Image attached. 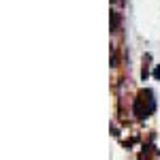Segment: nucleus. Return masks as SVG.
I'll list each match as a JSON object with an SVG mask.
<instances>
[{
    "label": "nucleus",
    "mask_w": 160,
    "mask_h": 160,
    "mask_svg": "<svg viewBox=\"0 0 160 160\" xmlns=\"http://www.w3.org/2000/svg\"><path fill=\"white\" fill-rule=\"evenodd\" d=\"M154 111V98H152V92L149 90H141L135 98V105H132V113L137 118H148L149 113Z\"/></svg>",
    "instance_id": "nucleus-1"
},
{
    "label": "nucleus",
    "mask_w": 160,
    "mask_h": 160,
    "mask_svg": "<svg viewBox=\"0 0 160 160\" xmlns=\"http://www.w3.org/2000/svg\"><path fill=\"white\" fill-rule=\"evenodd\" d=\"M118 26H120V15H118V13H113V15H111V28L115 30Z\"/></svg>",
    "instance_id": "nucleus-2"
}]
</instances>
